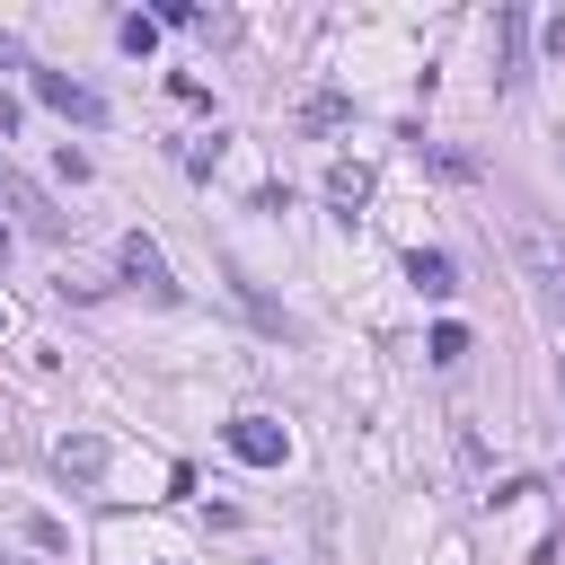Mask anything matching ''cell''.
<instances>
[{
	"label": "cell",
	"instance_id": "cell-1",
	"mask_svg": "<svg viewBox=\"0 0 565 565\" xmlns=\"http://www.w3.org/2000/svg\"><path fill=\"white\" fill-rule=\"evenodd\" d=\"M503 238H512V265H521V282L539 291V309L565 318V230L539 221V212H503Z\"/></svg>",
	"mask_w": 565,
	"mask_h": 565
},
{
	"label": "cell",
	"instance_id": "cell-2",
	"mask_svg": "<svg viewBox=\"0 0 565 565\" xmlns=\"http://www.w3.org/2000/svg\"><path fill=\"white\" fill-rule=\"evenodd\" d=\"M26 88H35L53 115H71V124H106V97H97V88H79V79H62V71H35Z\"/></svg>",
	"mask_w": 565,
	"mask_h": 565
},
{
	"label": "cell",
	"instance_id": "cell-3",
	"mask_svg": "<svg viewBox=\"0 0 565 565\" xmlns=\"http://www.w3.org/2000/svg\"><path fill=\"white\" fill-rule=\"evenodd\" d=\"M221 441H230L247 468H282V450H291V441H282V424H265V415H238V424H221Z\"/></svg>",
	"mask_w": 565,
	"mask_h": 565
},
{
	"label": "cell",
	"instance_id": "cell-4",
	"mask_svg": "<svg viewBox=\"0 0 565 565\" xmlns=\"http://www.w3.org/2000/svg\"><path fill=\"white\" fill-rule=\"evenodd\" d=\"M0 203H9V212H18V221H26L35 238H62V212L44 203V185H35V177H18V168H0Z\"/></svg>",
	"mask_w": 565,
	"mask_h": 565
},
{
	"label": "cell",
	"instance_id": "cell-5",
	"mask_svg": "<svg viewBox=\"0 0 565 565\" xmlns=\"http://www.w3.org/2000/svg\"><path fill=\"white\" fill-rule=\"evenodd\" d=\"M124 274H132V282H141V291H150V300H177V282H168V256H159V247H150V238H141V230H132V238H124Z\"/></svg>",
	"mask_w": 565,
	"mask_h": 565
},
{
	"label": "cell",
	"instance_id": "cell-6",
	"mask_svg": "<svg viewBox=\"0 0 565 565\" xmlns=\"http://www.w3.org/2000/svg\"><path fill=\"white\" fill-rule=\"evenodd\" d=\"M406 282H415L424 300H450V291H459V265H450L441 247H415V256H406Z\"/></svg>",
	"mask_w": 565,
	"mask_h": 565
},
{
	"label": "cell",
	"instance_id": "cell-7",
	"mask_svg": "<svg viewBox=\"0 0 565 565\" xmlns=\"http://www.w3.org/2000/svg\"><path fill=\"white\" fill-rule=\"evenodd\" d=\"M327 203L353 221V212L371 203V168H362V159H335V168H327Z\"/></svg>",
	"mask_w": 565,
	"mask_h": 565
},
{
	"label": "cell",
	"instance_id": "cell-8",
	"mask_svg": "<svg viewBox=\"0 0 565 565\" xmlns=\"http://www.w3.org/2000/svg\"><path fill=\"white\" fill-rule=\"evenodd\" d=\"M53 459H62V477H97V468H106V441H97V433H79V441H62Z\"/></svg>",
	"mask_w": 565,
	"mask_h": 565
},
{
	"label": "cell",
	"instance_id": "cell-9",
	"mask_svg": "<svg viewBox=\"0 0 565 565\" xmlns=\"http://www.w3.org/2000/svg\"><path fill=\"white\" fill-rule=\"evenodd\" d=\"M424 353H433L441 371H450V362H468V327H459V318H441V327L424 335Z\"/></svg>",
	"mask_w": 565,
	"mask_h": 565
},
{
	"label": "cell",
	"instance_id": "cell-10",
	"mask_svg": "<svg viewBox=\"0 0 565 565\" xmlns=\"http://www.w3.org/2000/svg\"><path fill=\"white\" fill-rule=\"evenodd\" d=\"M150 26H203V9H194V0H159V9H150Z\"/></svg>",
	"mask_w": 565,
	"mask_h": 565
},
{
	"label": "cell",
	"instance_id": "cell-11",
	"mask_svg": "<svg viewBox=\"0 0 565 565\" xmlns=\"http://www.w3.org/2000/svg\"><path fill=\"white\" fill-rule=\"evenodd\" d=\"M115 35H124V53H150V44H159V26H150V18H124Z\"/></svg>",
	"mask_w": 565,
	"mask_h": 565
},
{
	"label": "cell",
	"instance_id": "cell-12",
	"mask_svg": "<svg viewBox=\"0 0 565 565\" xmlns=\"http://www.w3.org/2000/svg\"><path fill=\"white\" fill-rule=\"evenodd\" d=\"M0 327H9V318H0Z\"/></svg>",
	"mask_w": 565,
	"mask_h": 565
}]
</instances>
